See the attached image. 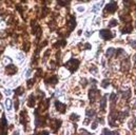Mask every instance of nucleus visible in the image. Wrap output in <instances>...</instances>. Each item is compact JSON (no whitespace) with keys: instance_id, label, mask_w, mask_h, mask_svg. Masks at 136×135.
I'll list each match as a JSON object with an SVG mask.
<instances>
[{"instance_id":"7","label":"nucleus","mask_w":136,"mask_h":135,"mask_svg":"<svg viewBox=\"0 0 136 135\" xmlns=\"http://www.w3.org/2000/svg\"><path fill=\"white\" fill-rule=\"evenodd\" d=\"M49 83H53L54 85H55V84H57V77L56 76H53V78L51 79H45V84H49Z\"/></svg>"},{"instance_id":"8","label":"nucleus","mask_w":136,"mask_h":135,"mask_svg":"<svg viewBox=\"0 0 136 135\" xmlns=\"http://www.w3.org/2000/svg\"><path fill=\"white\" fill-rule=\"evenodd\" d=\"M5 107H7V109L10 111V110H12V100H10V99H8L7 101H5Z\"/></svg>"},{"instance_id":"15","label":"nucleus","mask_w":136,"mask_h":135,"mask_svg":"<svg viewBox=\"0 0 136 135\" xmlns=\"http://www.w3.org/2000/svg\"><path fill=\"white\" fill-rule=\"evenodd\" d=\"M78 11H79V12H82V11H84V8H82V7H79V8H78Z\"/></svg>"},{"instance_id":"14","label":"nucleus","mask_w":136,"mask_h":135,"mask_svg":"<svg viewBox=\"0 0 136 135\" xmlns=\"http://www.w3.org/2000/svg\"><path fill=\"white\" fill-rule=\"evenodd\" d=\"M91 128H92V129H96V128H97V122H94Z\"/></svg>"},{"instance_id":"16","label":"nucleus","mask_w":136,"mask_h":135,"mask_svg":"<svg viewBox=\"0 0 136 135\" xmlns=\"http://www.w3.org/2000/svg\"><path fill=\"white\" fill-rule=\"evenodd\" d=\"M5 94H7V95H10V94H11V91H10V90H9V91L5 90Z\"/></svg>"},{"instance_id":"1","label":"nucleus","mask_w":136,"mask_h":135,"mask_svg":"<svg viewBox=\"0 0 136 135\" xmlns=\"http://www.w3.org/2000/svg\"><path fill=\"white\" fill-rule=\"evenodd\" d=\"M79 60H76V59H71L69 60L67 63H64V67L67 69H69L71 71V73H74L77 69H78V66H79Z\"/></svg>"},{"instance_id":"5","label":"nucleus","mask_w":136,"mask_h":135,"mask_svg":"<svg viewBox=\"0 0 136 135\" xmlns=\"http://www.w3.org/2000/svg\"><path fill=\"white\" fill-rule=\"evenodd\" d=\"M7 72H8L10 75H13V74H15V73L17 72V69L15 68V66L11 64V66H8V67H7Z\"/></svg>"},{"instance_id":"13","label":"nucleus","mask_w":136,"mask_h":135,"mask_svg":"<svg viewBox=\"0 0 136 135\" xmlns=\"http://www.w3.org/2000/svg\"><path fill=\"white\" fill-rule=\"evenodd\" d=\"M108 83H109V80H103V81H102V87H103V88H107V87H108V85H107Z\"/></svg>"},{"instance_id":"4","label":"nucleus","mask_w":136,"mask_h":135,"mask_svg":"<svg viewBox=\"0 0 136 135\" xmlns=\"http://www.w3.org/2000/svg\"><path fill=\"white\" fill-rule=\"evenodd\" d=\"M55 105H56V109H57V111L59 112H61V113H64V111H66V108H67V105L66 104H63V103H61L60 101H55Z\"/></svg>"},{"instance_id":"10","label":"nucleus","mask_w":136,"mask_h":135,"mask_svg":"<svg viewBox=\"0 0 136 135\" xmlns=\"http://www.w3.org/2000/svg\"><path fill=\"white\" fill-rule=\"evenodd\" d=\"M87 115H88V116H93V115H95V111H93V110H88V111H87Z\"/></svg>"},{"instance_id":"17","label":"nucleus","mask_w":136,"mask_h":135,"mask_svg":"<svg viewBox=\"0 0 136 135\" xmlns=\"http://www.w3.org/2000/svg\"><path fill=\"white\" fill-rule=\"evenodd\" d=\"M78 1H90V0H78Z\"/></svg>"},{"instance_id":"2","label":"nucleus","mask_w":136,"mask_h":135,"mask_svg":"<svg viewBox=\"0 0 136 135\" xmlns=\"http://www.w3.org/2000/svg\"><path fill=\"white\" fill-rule=\"evenodd\" d=\"M99 36L102 39H104V40H110V39H112L114 37V35L112 34V32L109 31V30H101L99 32Z\"/></svg>"},{"instance_id":"11","label":"nucleus","mask_w":136,"mask_h":135,"mask_svg":"<svg viewBox=\"0 0 136 135\" xmlns=\"http://www.w3.org/2000/svg\"><path fill=\"white\" fill-rule=\"evenodd\" d=\"M117 24V20H115V19H113L110 23H109V25H110V26H115Z\"/></svg>"},{"instance_id":"6","label":"nucleus","mask_w":136,"mask_h":135,"mask_svg":"<svg viewBox=\"0 0 136 135\" xmlns=\"http://www.w3.org/2000/svg\"><path fill=\"white\" fill-rule=\"evenodd\" d=\"M105 104H107V101H105V96L102 97V99L100 100V110L104 111L105 110Z\"/></svg>"},{"instance_id":"9","label":"nucleus","mask_w":136,"mask_h":135,"mask_svg":"<svg viewBox=\"0 0 136 135\" xmlns=\"http://www.w3.org/2000/svg\"><path fill=\"white\" fill-rule=\"evenodd\" d=\"M101 4H102V1H101V2H100V3H98V4H96V5H95V7H94V8H93V10H92V11H93V12H94V13H97V12H98V11H99V9H98V8H99V7H100V5H101Z\"/></svg>"},{"instance_id":"12","label":"nucleus","mask_w":136,"mask_h":135,"mask_svg":"<svg viewBox=\"0 0 136 135\" xmlns=\"http://www.w3.org/2000/svg\"><path fill=\"white\" fill-rule=\"evenodd\" d=\"M22 88H18L17 90H16V94H18V95H22Z\"/></svg>"},{"instance_id":"3","label":"nucleus","mask_w":136,"mask_h":135,"mask_svg":"<svg viewBox=\"0 0 136 135\" xmlns=\"http://www.w3.org/2000/svg\"><path fill=\"white\" fill-rule=\"evenodd\" d=\"M104 9H105L107 12H109L110 14H113V13H115V11L117 9V3L115 1H110V3L107 4Z\"/></svg>"}]
</instances>
